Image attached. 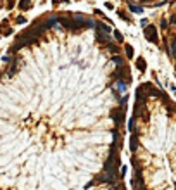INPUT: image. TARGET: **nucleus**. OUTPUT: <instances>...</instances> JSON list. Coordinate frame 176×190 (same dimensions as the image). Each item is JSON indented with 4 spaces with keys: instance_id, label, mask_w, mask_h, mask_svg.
Listing matches in <instances>:
<instances>
[{
    "instance_id": "a878e982",
    "label": "nucleus",
    "mask_w": 176,
    "mask_h": 190,
    "mask_svg": "<svg viewBox=\"0 0 176 190\" xmlns=\"http://www.w3.org/2000/svg\"><path fill=\"white\" fill-rule=\"evenodd\" d=\"M78 2H80V0H78Z\"/></svg>"
},
{
    "instance_id": "f03ea898",
    "label": "nucleus",
    "mask_w": 176,
    "mask_h": 190,
    "mask_svg": "<svg viewBox=\"0 0 176 190\" xmlns=\"http://www.w3.org/2000/svg\"><path fill=\"white\" fill-rule=\"evenodd\" d=\"M124 111H126V107L111 109V118L114 119V123H116L118 126H123V125H124Z\"/></svg>"
},
{
    "instance_id": "6e6552de",
    "label": "nucleus",
    "mask_w": 176,
    "mask_h": 190,
    "mask_svg": "<svg viewBox=\"0 0 176 190\" xmlns=\"http://www.w3.org/2000/svg\"><path fill=\"white\" fill-rule=\"evenodd\" d=\"M31 7H33L31 0H19V9L21 10H29Z\"/></svg>"
},
{
    "instance_id": "39448f33",
    "label": "nucleus",
    "mask_w": 176,
    "mask_h": 190,
    "mask_svg": "<svg viewBox=\"0 0 176 190\" xmlns=\"http://www.w3.org/2000/svg\"><path fill=\"white\" fill-rule=\"evenodd\" d=\"M95 29H100V31H104V33H107V35H111V26L109 24H105L104 21H97V28Z\"/></svg>"
},
{
    "instance_id": "20e7f679",
    "label": "nucleus",
    "mask_w": 176,
    "mask_h": 190,
    "mask_svg": "<svg viewBox=\"0 0 176 190\" xmlns=\"http://www.w3.org/2000/svg\"><path fill=\"white\" fill-rule=\"evenodd\" d=\"M135 66H137V69H138L140 73H145V71H147V62H145L143 57H138V59L135 61Z\"/></svg>"
},
{
    "instance_id": "ddd939ff",
    "label": "nucleus",
    "mask_w": 176,
    "mask_h": 190,
    "mask_svg": "<svg viewBox=\"0 0 176 190\" xmlns=\"http://www.w3.org/2000/svg\"><path fill=\"white\" fill-rule=\"evenodd\" d=\"M14 73H17V64H16V62H12V64H10L9 73H7V78H12V74H14Z\"/></svg>"
},
{
    "instance_id": "1a4fd4ad",
    "label": "nucleus",
    "mask_w": 176,
    "mask_h": 190,
    "mask_svg": "<svg viewBox=\"0 0 176 190\" xmlns=\"http://www.w3.org/2000/svg\"><path fill=\"white\" fill-rule=\"evenodd\" d=\"M107 50H109L111 54H114V55H118V54L121 52V48H119L116 43H112V42H111V43H107Z\"/></svg>"
},
{
    "instance_id": "5701e85b",
    "label": "nucleus",
    "mask_w": 176,
    "mask_h": 190,
    "mask_svg": "<svg viewBox=\"0 0 176 190\" xmlns=\"http://www.w3.org/2000/svg\"><path fill=\"white\" fill-rule=\"evenodd\" d=\"M59 3H60V0H52V5H54V7H55V5H59Z\"/></svg>"
},
{
    "instance_id": "412c9836",
    "label": "nucleus",
    "mask_w": 176,
    "mask_h": 190,
    "mask_svg": "<svg viewBox=\"0 0 176 190\" xmlns=\"http://www.w3.org/2000/svg\"><path fill=\"white\" fill-rule=\"evenodd\" d=\"M140 24H142V28H145V26L149 24V21H147V19H142V21H140Z\"/></svg>"
},
{
    "instance_id": "4be33fe9",
    "label": "nucleus",
    "mask_w": 176,
    "mask_h": 190,
    "mask_svg": "<svg viewBox=\"0 0 176 190\" xmlns=\"http://www.w3.org/2000/svg\"><path fill=\"white\" fill-rule=\"evenodd\" d=\"M3 35H5V36H9V35H12V29H10V28H7V29L3 31Z\"/></svg>"
},
{
    "instance_id": "6ab92c4d",
    "label": "nucleus",
    "mask_w": 176,
    "mask_h": 190,
    "mask_svg": "<svg viewBox=\"0 0 176 190\" xmlns=\"http://www.w3.org/2000/svg\"><path fill=\"white\" fill-rule=\"evenodd\" d=\"M7 26H9V21H7V19H3V21H2V24H0V29H2V28H7Z\"/></svg>"
},
{
    "instance_id": "9d476101",
    "label": "nucleus",
    "mask_w": 176,
    "mask_h": 190,
    "mask_svg": "<svg viewBox=\"0 0 176 190\" xmlns=\"http://www.w3.org/2000/svg\"><path fill=\"white\" fill-rule=\"evenodd\" d=\"M124 50H126V57H128V59H133L135 50H133V47H131L130 43H124Z\"/></svg>"
},
{
    "instance_id": "393cba45",
    "label": "nucleus",
    "mask_w": 176,
    "mask_h": 190,
    "mask_svg": "<svg viewBox=\"0 0 176 190\" xmlns=\"http://www.w3.org/2000/svg\"><path fill=\"white\" fill-rule=\"evenodd\" d=\"M60 2H64V3H67V2H69V0H60Z\"/></svg>"
},
{
    "instance_id": "4468645a",
    "label": "nucleus",
    "mask_w": 176,
    "mask_h": 190,
    "mask_svg": "<svg viewBox=\"0 0 176 190\" xmlns=\"http://www.w3.org/2000/svg\"><path fill=\"white\" fill-rule=\"evenodd\" d=\"M118 16L121 17V19H124V21H128V22H131V17L126 14V12H123V10H118Z\"/></svg>"
},
{
    "instance_id": "f257e3e1",
    "label": "nucleus",
    "mask_w": 176,
    "mask_h": 190,
    "mask_svg": "<svg viewBox=\"0 0 176 190\" xmlns=\"http://www.w3.org/2000/svg\"><path fill=\"white\" fill-rule=\"evenodd\" d=\"M143 35L147 38V42L150 43H159V35H157V28L154 24H147L143 28Z\"/></svg>"
},
{
    "instance_id": "a211bd4d",
    "label": "nucleus",
    "mask_w": 176,
    "mask_h": 190,
    "mask_svg": "<svg viewBox=\"0 0 176 190\" xmlns=\"http://www.w3.org/2000/svg\"><path fill=\"white\" fill-rule=\"evenodd\" d=\"M169 24H171V26H176V14H173V16L169 17Z\"/></svg>"
},
{
    "instance_id": "2eb2a0df",
    "label": "nucleus",
    "mask_w": 176,
    "mask_h": 190,
    "mask_svg": "<svg viewBox=\"0 0 176 190\" xmlns=\"http://www.w3.org/2000/svg\"><path fill=\"white\" fill-rule=\"evenodd\" d=\"M171 55H176V35L171 38Z\"/></svg>"
},
{
    "instance_id": "7ed1b4c3",
    "label": "nucleus",
    "mask_w": 176,
    "mask_h": 190,
    "mask_svg": "<svg viewBox=\"0 0 176 190\" xmlns=\"http://www.w3.org/2000/svg\"><path fill=\"white\" fill-rule=\"evenodd\" d=\"M95 35H97V42L99 43H111V35H107V33H104V31H100V29H95Z\"/></svg>"
},
{
    "instance_id": "9b49d317",
    "label": "nucleus",
    "mask_w": 176,
    "mask_h": 190,
    "mask_svg": "<svg viewBox=\"0 0 176 190\" xmlns=\"http://www.w3.org/2000/svg\"><path fill=\"white\" fill-rule=\"evenodd\" d=\"M112 35H114V40H116L118 43H123V42H124V38H123V33H121V31L114 29V31H112Z\"/></svg>"
},
{
    "instance_id": "b1692460",
    "label": "nucleus",
    "mask_w": 176,
    "mask_h": 190,
    "mask_svg": "<svg viewBox=\"0 0 176 190\" xmlns=\"http://www.w3.org/2000/svg\"><path fill=\"white\" fill-rule=\"evenodd\" d=\"M0 7H3V0H0Z\"/></svg>"
},
{
    "instance_id": "aec40b11",
    "label": "nucleus",
    "mask_w": 176,
    "mask_h": 190,
    "mask_svg": "<svg viewBox=\"0 0 176 190\" xmlns=\"http://www.w3.org/2000/svg\"><path fill=\"white\" fill-rule=\"evenodd\" d=\"M105 9H111V10H112V9H114V5H112L111 2H105Z\"/></svg>"
},
{
    "instance_id": "f8f14e48",
    "label": "nucleus",
    "mask_w": 176,
    "mask_h": 190,
    "mask_svg": "<svg viewBox=\"0 0 176 190\" xmlns=\"http://www.w3.org/2000/svg\"><path fill=\"white\" fill-rule=\"evenodd\" d=\"M111 62H114V64H119V66H121V64H124V59H123L121 55H112V57H111Z\"/></svg>"
},
{
    "instance_id": "f3484780",
    "label": "nucleus",
    "mask_w": 176,
    "mask_h": 190,
    "mask_svg": "<svg viewBox=\"0 0 176 190\" xmlns=\"http://www.w3.org/2000/svg\"><path fill=\"white\" fill-rule=\"evenodd\" d=\"M168 26H169V21H168V19H162V21H161V28H162V29H168Z\"/></svg>"
},
{
    "instance_id": "423d86ee",
    "label": "nucleus",
    "mask_w": 176,
    "mask_h": 190,
    "mask_svg": "<svg viewBox=\"0 0 176 190\" xmlns=\"http://www.w3.org/2000/svg\"><path fill=\"white\" fill-rule=\"evenodd\" d=\"M130 147H131V152H137V149H138V137H137V133H131Z\"/></svg>"
},
{
    "instance_id": "dca6fc26",
    "label": "nucleus",
    "mask_w": 176,
    "mask_h": 190,
    "mask_svg": "<svg viewBox=\"0 0 176 190\" xmlns=\"http://www.w3.org/2000/svg\"><path fill=\"white\" fill-rule=\"evenodd\" d=\"M16 22H17V24H24V22H26V17H24V16H17V17H16Z\"/></svg>"
},
{
    "instance_id": "0eeeda50",
    "label": "nucleus",
    "mask_w": 176,
    "mask_h": 190,
    "mask_svg": "<svg viewBox=\"0 0 176 190\" xmlns=\"http://www.w3.org/2000/svg\"><path fill=\"white\" fill-rule=\"evenodd\" d=\"M128 7H130V12H133V14H142V12H143V7H142V5L133 3V2H130V3H128Z\"/></svg>"
}]
</instances>
